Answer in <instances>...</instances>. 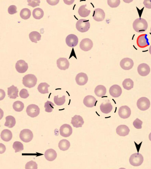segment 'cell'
<instances>
[{"mask_svg": "<svg viewBox=\"0 0 151 169\" xmlns=\"http://www.w3.org/2000/svg\"><path fill=\"white\" fill-rule=\"evenodd\" d=\"M147 35L146 34L139 35L137 40V43L138 46L140 48H144L149 45L148 39L147 38Z\"/></svg>", "mask_w": 151, "mask_h": 169, "instance_id": "8", "label": "cell"}, {"mask_svg": "<svg viewBox=\"0 0 151 169\" xmlns=\"http://www.w3.org/2000/svg\"><path fill=\"white\" fill-rule=\"evenodd\" d=\"M96 101V99L94 97L88 95L84 98L83 103L86 107L91 108L95 106Z\"/></svg>", "mask_w": 151, "mask_h": 169, "instance_id": "20", "label": "cell"}, {"mask_svg": "<svg viewBox=\"0 0 151 169\" xmlns=\"http://www.w3.org/2000/svg\"><path fill=\"white\" fill-rule=\"evenodd\" d=\"M149 52L150 54L151 55V45L150 46L149 48Z\"/></svg>", "mask_w": 151, "mask_h": 169, "instance_id": "50", "label": "cell"}, {"mask_svg": "<svg viewBox=\"0 0 151 169\" xmlns=\"http://www.w3.org/2000/svg\"><path fill=\"white\" fill-rule=\"evenodd\" d=\"M26 112L28 115L31 117H35L39 114L40 109L38 106L35 104H31L27 108Z\"/></svg>", "mask_w": 151, "mask_h": 169, "instance_id": "7", "label": "cell"}, {"mask_svg": "<svg viewBox=\"0 0 151 169\" xmlns=\"http://www.w3.org/2000/svg\"><path fill=\"white\" fill-rule=\"evenodd\" d=\"M6 149V147L4 145L0 143V153L1 154L3 153L5 151Z\"/></svg>", "mask_w": 151, "mask_h": 169, "instance_id": "48", "label": "cell"}, {"mask_svg": "<svg viewBox=\"0 0 151 169\" xmlns=\"http://www.w3.org/2000/svg\"><path fill=\"white\" fill-rule=\"evenodd\" d=\"M105 16V13L103 9L97 8L94 10L93 17L95 21L98 22L102 21L104 19Z\"/></svg>", "mask_w": 151, "mask_h": 169, "instance_id": "15", "label": "cell"}, {"mask_svg": "<svg viewBox=\"0 0 151 169\" xmlns=\"http://www.w3.org/2000/svg\"><path fill=\"white\" fill-rule=\"evenodd\" d=\"M17 7L14 5H11L8 8V11L10 14H13L17 12Z\"/></svg>", "mask_w": 151, "mask_h": 169, "instance_id": "45", "label": "cell"}, {"mask_svg": "<svg viewBox=\"0 0 151 169\" xmlns=\"http://www.w3.org/2000/svg\"><path fill=\"white\" fill-rule=\"evenodd\" d=\"M31 15L30 10L28 9L25 8L21 10L20 13L21 17L24 20L29 18Z\"/></svg>", "mask_w": 151, "mask_h": 169, "instance_id": "35", "label": "cell"}, {"mask_svg": "<svg viewBox=\"0 0 151 169\" xmlns=\"http://www.w3.org/2000/svg\"><path fill=\"white\" fill-rule=\"evenodd\" d=\"M19 94L21 98L24 99L27 98L29 96V94L27 90L25 89H22L20 92Z\"/></svg>", "mask_w": 151, "mask_h": 169, "instance_id": "43", "label": "cell"}, {"mask_svg": "<svg viewBox=\"0 0 151 169\" xmlns=\"http://www.w3.org/2000/svg\"><path fill=\"white\" fill-rule=\"evenodd\" d=\"M86 4L81 6L78 10V13L81 17H86L88 16L91 12L90 10L86 8Z\"/></svg>", "mask_w": 151, "mask_h": 169, "instance_id": "30", "label": "cell"}, {"mask_svg": "<svg viewBox=\"0 0 151 169\" xmlns=\"http://www.w3.org/2000/svg\"><path fill=\"white\" fill-rule=\"evenodd\" d=\"M90 26L89 20L81 19L78 20L77 22L76 28L79 32L84 33L88 30Z\"/></svg>", "mask_w": 151, "mask_h": 169, "instance_id": "3", "label": "cell"}, {"mask_svg": "<svg viewBox=\"0 0 151 169\" xmlns=\"http://www.w3.org/2000/svg\"><path fill=\"white\" fill-rule=\"evenodd\" d=\"M118 114L122 118L125 119L129 118L131 114L130 108L127 106H122L119 107L118 110Z\"/></svg>", "mask_w": 151, "mask_h": 169, "instance_id": "11", "label": "cell"}, {"mask_svg": "<svg viewBox=\"0 0 151 169\" xmlns=\"http://www.w3.org/2000/svg\"><path fill=\"white\" fill-rule=\"evenodd\" d=\"M57 64L60 69L65 70L69 68L70 63L66 58H60L57 60Z\"/></svg>", "mask_w": 151, "mask_h": 169, "instance_id": "19", "label": "cell"}, {"mask_svg": "<svg viewBox=\"0 0 151 169\" xmlns=\"http://www.w3.org/2000/svg\"><path fill=\"white\" fill-rule=\"evenodd\" d=\"M122 84L124 89L129 90L133 88L134 82L131 79L127 78L123 81Z\"/></svg>", "mask_w": 151, "mask_h": 169, "instance_id": "34", "label": "cell"}, {"mask_svg": "<svg viewBox=\"0 0 151 169\" xmlns=\"http://www.w3.org/2000/svg\"><path fill=\"white\" fill-rule=\"evenodd\" d=\"M32 14L34 18L37 19H40L43 17L44 11L42 9L37 8L33 10Z\"/></svg>", "mask_w": 151, "mask_h": 169, "instance_id": "32", "label": "cell"}, {"mask_svg": "<svg viewBox=\"0 0 151 169\" xmlns=\"http://www.w3.org/2000/svg\"><path fill=\"white\" fill-rule=\"evenodd\" d=\"M119 0H107L108 5L111 8H116L120 4Z\"/></svg>", "mask_w": 151, "mask_h": 169, "instance_id": "41", "label": "cell"}, {"mask_svg": "<svg viewBox=\"0 0 151 169\" xmlns=\"http://www.w3.org/2000/svg\"><path fill=\"white\" fill-rule=\"evenodd\" d=\"M27 63L23 60L18 61L16 64L15 68L17 71L20 73L25 72L28 69Z\"/></svg>", "mask_w": 151, "mask_h": 169, "instance_id": "14", "label": "cell"}, {"mask_svg": "<svg viewBox=\"0 0 151 169\" xmlns=\"http://www.w3.org/2000/svg\"><path fill=\"white\" fill-rule=\"evenodd\" d=\"M133 27L134 30L138 33H142L145 31L148 27L146 21L143 18L136 19L133 23Z\"/></svg>", "mask_w": 151, "mask_h": 169, "instance_id": "1", "label": "cell"}, {"mask_svg": "<svg viewBox=\"0 0 151 169\" xmlns=\"http://www.w3.org/2000/svg\"><path fill=\"white\" fill-rule=\"evenodd\" d=\"M47 3L50 5L52 6H54L57 4L59 0H47L46 1Z\"/></svg>", "mask_w": 151, "mask_h": 169, "instance_id": "47", "label": "cell"}, {"mask_svg": "<svg viewBox=\"0 0 151 169\" xmlns=\"http://www.w3.org/2000/svg\"><path fill=\"white\" fill-rule=\"evenodd\" d=\"M67 45L69 47H73L77 45L78 43V38L76 35L70 34L68 35L65 39Z\"/></svg>", "mask_w": 151, "mask_h": 169, "instance_id": "16", "label": "cell"}, {"mask_svg": "<svg viewBox=\"0 0 151 169\" xmlns=\"http://www.w3.org/2000/svg\"><path fill=\"white\" fill-rule=\"evenodd\" d=\"M13 148L15 150V153L22 151L24 149L23 144L18 141H16L14 143Z\"/></svg>", "mask_w": 151, "mask_h": 169, "instance_id": "38", "label": "cell"}, {"mask_svg": "<svg viewBox=\"0 0 151 169\" xmlns=\"http://www.w3.org/2000/svg\"><path fill=\"white\" fill-rule=\"evenodd\" d=\"M142 121L138 118H137L133 122V124L134 127L137 129H141L142 128Z\"/></svg>", "mask_w": 151, "mask_h": 169, "instance_id": "42", "label": "cell"}, {"mask_svg": "<svg viewBox=\"0 0 151 169\" xmlns=\"http://www.w3.org/2000/svg\"><path fill=\"white\" fill-rule=\"evenodd\" d=\"M120 65L122 69L125 70H129L133 67L134 62L132 59L126 58L121 60L120 63Z\"/></svg>", "mask_w": 151, "mask_h": 169, "instance_id": "12", "label": "cell"}, {"mask_svg": "<svg viewBox=\"0 0 151 169\" xmlns=\"http://www.w3.org/2000/svg\"><path fill=\"white\" fill-rule=\"evenodd\" d=\"M18 89L13 85L8 88V95L10 98L15 99L18 97Z\"/></svg>", "mask_w": 151, "mask_h": 169, "instance_id": "24", "label": "cell"}, {"mask_svg": "<svg viewBox=\"0 0 151 169\" xmlns=\"http://www.w3.org/2000/svg\"><path fill=\"white\" fill-rule=\"evenodd\" d=\"M122 90L121 87L117 84H114L111 86L109 89V93L112 97H118L121 94Z\"/></svg>", "mask_w": 151, "mask_h": 169, "instance_id": "17", "label": "cell"}, {"mask_svg": "<svg viewBox=\"0 0 151 169\" xmlns=\"http://www.w3.org/2000/svg\"><path fill=\"white\" fill-rule=\"evenodd\" d=\"M143 4L145 7L147 9H151V0H145L143 1Z\"/></svg>", "mask_w": 151, "mask_h": 169, "instance_id": "46", "label": "cell"}, {"mask_svg": "<svg viewBox=\"0 0 151 169\" xmlns=\"http://www.w3.org/2000/svg\"><path fill=\"white\" fill-rule=\"evenodd\" d=\"M93 45V42L90 39L85 38L82 39L80 42V47L82 50L87 51L91 49Z\"/></svg>", "mask_w": 151, "mask_h": 169, "instance_id": "10", "label": "cell"}, {"mask_svg": "<svg viewBox=\"0 0 151 169\" xmlns=\"http://www.w3.org/2000/svg\"><path fill=\"white\" fill-rule=\"evenodd\" d=\"M65 96L63 95L62 97L58 98V95L55 96L54 101L55 103L57 105L60 106L64 104L65 101Z\"/></svg>", "mask_w": 151, "mask_h": 169, "instance_id": "37", "label": "cell"}, {"mask_svg": "<svg viewBox=\"0 0 151 169\" xmlns=\"http://www.w3.org/2000/svg\"><path fill=\"white\" fill-rule=\"evenodd\" d=\"M28 5L33 7L39 6L40 1V0H27Z\"/></svg>", "mask_w": 151, "mask_h": 169, "instance_id": "44", "label": "cell"}, {"mask_svg": "<svg viewBox=\"0 0 151 169\" xmlns=\"http://www.w3.org/2000/svg\"><path fill=\"white\" fill-rule=\"evenodd\" d=\"M33 137L32 132L28 129L22 130L21 131L19 134V137L21 140L26 143L30 141L32 139Z\"/></svg>", "mask_w": 151, "mask_h": 169, "instance_id": "5", "label": "cell"}, {"mask_svg": "<svg viewBox=\"0 0 151 169\" xmlns=\"http://www.w3.org/2000/svg\"><path fill=\"white\" fill-rule=\"evenodd\" d=\"M57 154L55 151L52 149L47 150L45 153V157L49 161L54 160L57 157Z\"/></svg>", "mask_w": 151, "mask_h": 169, "instance_id": "23", "label": "cell"}, {"mask_svg": "<svg viewBox=\"0 0 151 169\" xmlns=\"http://www.w3.org/2000/svg\"><path fill=\"white\" fill-rule=\"evenodd\" d=\"M54 104L50 101H47L45 103L44 107L45 108V111L47 112H51L54 109L55 106Z\"/></svg>", "mask_w": 151, "mask_h": 169, "instance_id": "39", "label": "cell"}, {"mask_svg": "<svg viewBox=\"0 0 151 169\" xmlns=\"http://www.w3.org/2000/svg\"><path fill=\"white\" fill-rule=\"evenodd\" d=\"M6 122L4 126L9 128L13 127L16 124L15 118L12 116H8L6 117Z\"/></svg>", "mask_w": 151, "mask_h": 169, "instance_id": "31", "label": "cell"}, {"mask_svg": "<svg viewBox=\"0 0 151 169\" xmlns=\"http://www.w3.org/2000/svg\"><path fill=\"white\" fill-rule=\"evenodd\" d=\"M100 109L103 113L107 114L111 111L113 106L110 102H106L105 103H102L100 106Z\"/></svg>", "mask_w": 151, "mask_h": 169, "instance_id": "27", "label": "cell"}, {"mask_svg": "<svg viewBox=\"0 0 151 169\" xmlns=\"http://www.w3.org/2000/svg\"><path fill=\"white\" fill-rule=\"evenodd\" d=\"M150 104L149 100L145 97L139 99L137 103L138 108L142 111H145L148 109L150 106Z\"/></svg>", "mask_w": 151, "mask_h": 169, "instance_id": "6", "label": "cell"}, {"mask_svg": "<svg viewBox=\"0 0 151 169\" xmlns=\"http://www.w3.org/2000/svg\"><path fill=\"white\" fill-rule=\"evenodd\" d=\"M75 80L76 83L78 85L82 86L85 85L87 83L88 78L86 73L80 72L76 75Z\"/></svg>", "mask_w": 151, "mask_h": 169, "instance_id": "13", "label": "cell"}, {"mask_svg": "<svg viewBox=\"0 0 151 169\" xmlns=\"http://www.w3.org/2000/svg\"><path fill=\"white\" fill-rule=\"evenodd\" d=\"M150 32H151V28H150Z\"/></svg>", "mask_w": 151, "mask_h": 169, "instance_id": "51", "label": "cell"}, {"mask_svg": "<svg viewBox=\"0 0 151 169\" xmlns=\"http://www.w3.org/2000/svg\"><path fill=\"white\" fill-rule=\"evenodd\" d=\"M37 81V78L34 75L28 74L23 77L22 83L25 87L31 88L35 86Z\"/></svg>", "mask_w": 151, "mask_h": 169, "instance_id": "2", "label": "cell"}, {"mask_svg": "<svg viewBox=\"0 0 151 169\" xmlns=\"http://www.w3.org/2000/svg\"><path fill=\"white\" fill-rule=\"evenodd\" d=\"M139 74L141 76H145L149 74L150 72V68L147 64L142 63L139 64L137 67Z\"/></svg>", "mask_w": 151, "mask_h": 169, "instance_id": "18", "label": "cell"}, {"mask_svg": "<svg viewBox=\"0 0 151 169\" xmlns=\"http://www.w3.org/2000/svg\"><path fill=\"white\" fill-rule=\"evenodd\" d=\"M29 37L32 42L37 43V41H39L41 40V35L37 31H33L29 34Z\"/></svg>", "mask_w": 151, "mask_h": 169, "instance_id": "28", "label": "cell"}, {"mask_svg": "<svg viewBox=\"0 0 151 169\" xmlns=\"http://www.w3.org/2000/svg\"><path fill=\"white\" fill-rule=\"evenodd\" d=\"M71 123L74 127L79 128L82 127L84 123L83 119L80 115H76L72 117Z\"/></svg>", "mask_w": 151, "mask_h": 169, "instance_id": "21", "label": "cell"}, {"mask_svg": "<svg viewBox=\"0 0 151 169\" xmlns=\"http://www.w3.org/2000/svg\"><path fill=\"white\" fill-rule=\"evenodd\" d=\"M144 158L140 153H135L132 154L129 158L130 164L134 166L141 165L143 162Z\"/></svg>", "mask_w": 151, "mask_h": 169, "instance_id": "4", "label": "cell"}, {"mask_svg": "<svg viewBox=\"0 0 151 169\" xmlns=\"http://www.w3.org/2000/svg\"><path fill=\"white\" fill-rule=\"evenodd\" d=\"M116 133L120 136H124L128 134L130 131L129 127L125 125L119 126L116 129Z\"/></svg>", "mask_w": 151, "mask_h": 169, "instance_id": "22", "label": "cell"}, {"mask_svg": "<svg viewBox=\"0 0 151 169\" xmlns=\"http://www.w3.org/2000/svg\"><path fill=\"white\" fill-rule=\"evenodd\" d=\"M70 146V142L66 139L61 140L58 143V147L59 149L63 151L68 150Z\"/></svg>", "mask_w": 151, "mask_h": 169, "instance_id": "29", "label": "cell"}, {"mask_svg": "<svg viewBox=\"0 0 151 169\" xmlns=\"http://www.w3.org/2000/svg\"><path fill=\"white\" fill-rule=\"evenodd\" d=\"M24 105L22 102L17 101L14 102L13 105V107L14 110L18 112L22 111L23 109Z\"/></svg>", "mask_w": 151, "mask_h": 169, "instance_id": "36", "label": "cell"}, {"mask_svg": "<svg viewBox=\"0 0 151 169\" xmlns=\"http://www.w3.org/2000/svg\"><path fill=\"white\" fill-rule=\"evenodd\" d=\"M94 93L98 97H102L106 94V87L102 85L97 86L95 89Z\"/></svg>", "mask_w": 151, "mask_h": 169, "instance_id": "26", "label": "cell"}, {"mask_svg": "<svg viewBox=\"0 0 151 169\" xmlns=\"http://www.w3.org/2000/svg\"><path fill=\"white\" fill-rule=\"evenodd\" d=\"M72 129L71 126L68 124H63L60 128V134L63 137H69L72 134Z\"/></svg>", "mask_w": 151, "mask_h": 169, "instance_id": "9", "label": "cell"}, {"mask_svg": "<svg viewBox=\"0 0 151 169\" xmlns=\"http://www.w3.org/2000/svg\"><path fill=\"white\" fill-rule=\"evenodd\" d=\"M149 138L150 140L151 141V132L150 133L149 135Z\"/></svg>", "mask_w": 151, "mask_h": 169, "instance_id": "49", "label": "cell"}, {"mask_svg": "<svg viewBox=\"0 0 151 169\" xmlns=\"http://www.w3.org/2000/svg\"><path fill=\"white\" fill-rule=\"evenodd\" d=\"M49 87L50 85L47 83H41L38 85L37 89L41 94L48 93H49L48 88Z\"/></svg>", "mask_w": 151, "mask_h": 169, "instance_id": "33", "label": "cell"}, {"mask_svg": "<svg viewBox=\"0 0 151 169\" xmlns=\"http://www.w3.org/2000/svg\"><path fill=\"white\" fill-rule=\"evenodd\" d=\"M12 133L11 131L8 129H4L1 133V139L5 141H9L12 139Z\"/></svg>", "mask_w": 151, "mask_h": 169, "instance_id": "25", "label": "cell"}, {"mask_svg": "<svg viewBox=\"0 0 151 169\" xmlns=\"http://www.w3.org/2000/svg\"><path fill=\"white\" fill-rule=\"evenodd\" d=\"M25 168L26 169H37V165L36 162L31 160L28 162L26 164Z\"/></svg>", "mask_w": 151, "mask_h": 169, "instance_id": "40", "label": "cell"}]
</instances>
